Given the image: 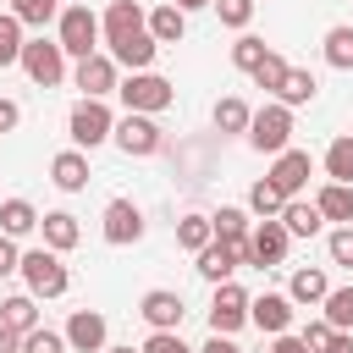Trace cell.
<instances>
[{
	"instance_id": "30",
	"label": "cell",
	"mask_w": 353,
	"mask_h": 353,
	"mask_svg": "<svg viewBox=\"0 0 353 353\" xmlns=\"http://www.w3.org/2000/svg\"><path fill=\"white\" fill-rule=\"evenodd\" d=\"M281 204H287V199H281V188H276L270 176H259V182L248 188V210H254L259 221H270V215H281Z\"/></svg>"
},
{
	"instance_id": "36",
	"label": "cell",
	"mask_w": 353,
	"mask_h": 353,
	"mask_svg": "<svg viewBox=\"0 0 353 353\" xmlns=\"http://www.w3.org/2000/svg\"><path fill=\"white\" fill-rule=\"evenodd\" d=\"M325 176L331 182H353V138H336L325 149Z\"/></svg>"
},
{
	"instance_id": "22",
	"label": "cell",
	"mask_w": 353,
	"mask_h": 353,
	"mask_svg": "<svg viewBox=\"0 0 353 353\" xmlns=\"http://www.w3.org/2000/svg\"><path fill=\"white\" fill-rule=\"evenodd\" d=\"M314 210H320L325 221L353 226V182H325V188L314 193Z\"/></svg>"
},
{
	"instance_id": "2",
	"label": "cell",
	"mask_w": 353,
	"mask_h": 353,
	"mask_svg": "<svg viewBox=\"0 0 353 353\" xmlns=\"http://www.w3.org/2000/svg\"><path fill=\"white\" fill-rule=\"evenodd\" d=\"M55 44H61L72 61L94 55V44H99V17H94L88 6H61V17H55Z\"/></svg>"
},
{
	"instance_id": "17",
	"label": "cell",
	"mask_w": 353,
	"mask_h": 353,
	"mask_svg": "<svg viewBox=\"0 0 353 353\" xmlns=\"http://www.w3.org/2000/svg\"><path fill=\"white\" fill-rule=\"evenodd\" d=\"M248 325L281 336V331L292 325V298H287V292H259V298H248Z\"/></svg>"
},
{
	"instance_id": "9",
	"label": "cell",
	"mask_w": 353,
	"mask_h": 353,
	"mask_svg": "<svg viewBox=\"0 0 353 353\" xmlns=\"http://www.w3.org/2000/svg\"><path fill=\"white\" fill-rule=\"evenodd\" d=\"M248 325V292L237 281H215V298H210V331L215 336H232Z\"/></svg>"
},
{
	"instance_id": "24",
	"label": "cell",
	"mask_w": 353,
	"mask_h": 353,
	"mask_svg": "<svg viewBox=\"0 0 353 353\" xmlns=\"http://www.w3.org/2000/svg\"><path fill=\"white\" fill-rule=\"evenodd\" d=\"M0 325H11V331H33V325H39V298H33V292H11V298L0 303Z\"/></svg>"
},
{
	"instance_id": "16",
	"label": "cell",
	"mask_w": 353,
	"mask_h": 353,
	"mask_svg": "<svg viewBox=\"0 0 353 353\" xmlns=\"http://www.w3.org/2000/svg\"><path fill=\"white\" fill-rule=\"evenodd\" d=\"M72 77H77L83 99H105V94H116V61H110V55H99V50H94V55H83Z\"/></svg>"
},
{
	"instance_id": "51",
	"label": "cell",
	"mask_w": 353,
	"mask_h": 353,
	"mask_svg": "<svg viewBox=\"0 0 353 353\" xmlns=\"http://www.w3.org/2000/svg\"><path fill=\"white\" fill-rule=\"evenodd\" d=\"M105 353H138V347H110V342H105Z\"/></svg>"
},
{
	"instance_id": "49",
	"label": "cell",
	"mask_w": 353,
	"mask_h": 353,
	"mask_svg": "<svg viewBox=\"0 0 353 353\" xmlns=\"http://www.w3.org/2000/svg\"><path fill=\"white\" fill-rule=\"evenodd\" d=\"M270 353H309V347H303V342H298V336H287V331H281V336H276V342H270Z\"/></svg>"
},
{
	"instance_id": "33",
	"label": "cell",
	"mask_w": 353,
	"mask_h": 353,
	"mask_svg": "<svg viewBox=\"0 0 353 353\" xmlns=\"http://www.w3.org/2000/svg\"><path fill=\"white\" fill-rule=\"evenodd\" d=\"M210 237H215V226H210V215H182V221H176V243H182L188 254H199V248H204Z\"/></svg>"
},
{
	"instance_id": "25",
	"label": "cell",
	"mask_w": 353,
	"mask_h": 353,
	"mask_svg": "<svg viewBox=\"0 0 353 353\" xmlns=\"http://www.w3.org/2000/svg\"><path fill=\"white\" fill-rule=\"evenodd\" d=\"M0 232H6V237H28V232H39V210H33L28 199H6V204H0Z\"/></svg>"
},
{
	"instance_id": "44",
	"label": "cell",
	"mask_w": 353,
	"mask_h": 353,
	"mask_svg": "<svg viewBox=\"0 0 353 353\" xmlns=\"http://www.w3.org/2000/svg\"><path fill=\"white\" fill-rule=\"evenodd\" d=\"M17 259H22V254H17V237H6V232H0V276H11V270H17Z\"/></svg>"
},
{
	"instance_id": "11",
	"label": "cell",
	"mask_w": 353,
	"mask_h": 353,
	"mask_svg": "<svg viewBox=\"0 0 353 353\" xmlns=\"http://www.w3.org/2000/svg\"><path fill=\"white\" fill-rule=\"evenodd\" d=\"M309 176H314V160H309V149H281L276 154V165H270V182L281 188V199H298L303 188H309Z\"/></svg>"
},
{
	"instance_id": "4",
	"label": "cell",
	"mask_w": 353,
	"mask_h": 353,
	"mask_svg": "<svg viewBox=\"0 0 353 353\" xmlns=\"http://www.w3.org/2000/svg\"><path fill=\"white\" fill-rule=\"evenodd\" d=\"M66 132H72V149H94L116 132V116H110L105 99H77L72 116H66Z\"/></svg>"
},
{
	"instance_id": "21",
	"label": "cell",
	"mask_w": 353,
	"mask_h": 353,
	"mask_svg": "<svg viewBox=\"0 0 353 353\" xmlns=\"http://www.w3.org/2000/svg\"><path fill=\"white\" fill-rule=\"evenodd\" d=\"M276 221H281V226H287V237H314V232H320V226H325V215H320V210H314V199H309V204H303V199H287V204H281V215H276Z\"/></svg>"
},
{
	"instance_id": "37",
	"label": "cell",
	"mask_w": 353,
	"mask_h": 353,
	"mask_svg": "<svg viewBox=\"0 0 353 353\" xmlns=\"http://www.w3.org/2000/svg\"><path fill=\"white\" fill-rule=\"evenodd\" d=\"M22 353H72V347H66V336H61V331L33 325V331H22Z\"/></svg>"
},
{
	"instance_id": "42",
	"label": "cell",
	"mask_w": 353,
	"mask_h": 353,
	"mask_svg": "<svg viewBox=\"0 0 353 353\" xmlns=\"http://www.w3.org/2000/svg\"><path fill=\"white\" fill-rule=\"evenodd\" d=\"M138 353H199V347H188L176 331H149V342H143Z\"/></svg>"
},
{
	"instance_id": "31",
	"label": "cell",
	"mask_w": 353,
	"mask_h": 353,
	"mask_svg": "<svg viewBox=\"0 0 353 353\" xmlns=\"http://www.w3.org/2000/svg\"><path fill=\"white\" fill-rule=\"evenodd\" d=\"M210 226H215V237H226V243H243V237H248V210H237V204H221V210L210 215Z\"/></svg>"
},
{
	"instance_id": "41",
	"label": "cell",
	"mask_w": 353,
	"mask_h": 353,
	"mask_svg": "<svg viewBox=\"0 0 353 353\" xmlns=\"http://www.w3.org/2000/svg\"><path fill=\"white\" fill-rule=\"evenodd\" d=\"M325 254H331V265H347L353 270V226H336L325 237Z\"/></svg>"
},
{
	"instance_id": "35",
	"label": "cell",
	"mask_w": 353,
	"mask_h": 353,
	"mask_svg": "<svg viewBox=\"0 0 353 353\" xmlns=\"http://www.w3.org/2000/svg\"><path fill=\"white\" fill-rule=\"evenodd\" d=\"M248 116H254V110H248L237 94H226V99L215 105V127H221V132H248Z\"/></svg>"
},
{
	"instance_id": "7",
	"label": "cell",
	"mask_w": 353,
	"mask_h": 353,
	"mask_svg": "<svg viewBox=\"0 0 353 353\" xmlns=\"http://www.w3.org/2000/svg\"><path fill=\"white\" fill-rule=\"evenodd\" d=\"M39 88H55L61 77H66V50L55 44V39H28L22 44V61H17Z\"/></svg>"
},
{
	"instance_id": "27",
	"label": "cell",
	"mask_w": 353,
	"mask_h": 353,
	"mask_svg": "<svg viewBox=\"0 0 353 353\" xmlns=\"http://www.w3.org/2000/svg\"><path fill=\"white\" fill-rule=\"evenodd\" d=\"M320 94V83H314V72H298V66H287V77H281V88H276V99L292 110V105H309Z\"/></svg>"
},
{
	"instance_id": "14",
	"label": "cell",
	"mask_w": 353,
	"mask_h": 353,
	"mask_svg": "<svg viewBox=\"0 0 353 353\" xmlns=\"http://www.w3.org/2000/svg\"><path fill=\"white\" fill-rule=\"evenodd\" d=\"M138 314L149 320V331H176L182 325V292H171V287H149L143 298H138Z\"/></svg>"
},
{
	"instance_id": "34",
	"label": "cell",
	"mask_w": 353,
	"mask_h": 353,
	"mask_svg": "<svg viewBox=\"0 0 353 353\" xmlns=\"http://www.w3.org/2000/svg\"><path fill=\"white\" fill-rule=\"evenodd\" d=\"M22 44H28L22 39V22L11 11H0V66H17L22 61Z\"/></svg>"
},
{
	"instance_id": "20",
	"label": "cell",
	"mask_w": 353,
	"mask_h": 353,
	"mask_svg": "<svg viewBox=\"0 0 353 353\" xmlns=\"http://www.w3.org/2000/svg\"><path fill=\"white\" fill-rule=\"evenodd\" d=\"M143 28H149L154 44H182V33H188V11L165 0V6H154V11L143 17Z\"/></svg>"
},
{
	"instance_id": "8",
	"label": "cell",
	"mask_w": 353,
	"mask_h": 353,
	"mask_svg": "<svg viewBox=\"0 0 353 353\" xmlns=\"http://www.w3.org/2000/svg\"><path fill=\"white\" fill-rule=\"evenodd\" d=\"M193 259H199V276H204V281H232V270H237V265H254V254H248V237H243V243L210 237V243H204Z\"/></svg>"
},
{
	"instance_id": "40",
	"label": "cell",
	"mask_w": 353,
	"mask_h": 353,
	"mask_svg": "<svg viewBox=\"0 0 353 353\" xmlns=\"http://www.w3.org/2000/svg\"><path fill=\"white\" fill-rule=\"evenodd\" d=\"M210 6H215V17H221L226 28H237V33L254 22V0H210Z\"/></svg>"
},
{
	"instance_id": "13",
	"label": "cell",
	"mask_w": 353,
	"mask_h": 353,
	"mask_svg": "<svg viewBox=\"0 0 353 353\" xmlns=\"http://www.w3.org/2000/svg\"><path fill=\"white\" fill-rule=\"evenodd\" d=\"M287 248H292V237H287V226L270 215V221H259L254 232H248V254H254V265L259 270H270V265H281L287 259Z\"/></svg>"
},
{
	"instance_id": "46",
	"label": "cell",
	"mask_w": 353,
	"mask_h": 353,
	"mask_svg": "<svg viewBox=\"0 0 353 353\" xmlns=\"http://www.w3.org/2000/svg\"><path fill=\"white\" fill-rule=\"evenodd\" d=\"M320 353H353V331H331Z\"/></svg>"
},
{
	"instance_id": "5",
	"label": "cell",
	"mask_w": 353,
	"mask_h": 353,
	"mask_svg": "<svg viewBox=\"0 0 353 353\" xmlns=\"http://www.w3.org/2000/svg\"><path fill=\"white\" fill-rule=\"evenodd\" d=\"M248 143H254L259 154H281V149L292 143V110H287L281 99H270L265 110H254V116H248Z\"/></svg>"
},
{
	"instance_id": "32",
	"label": "cell",
	"mask_w": 353,
	"mask_h": 353,
	"mask_svg": "<svg viewBox=\"0 0 353 353\" xmlns=\"http://www.w3.org/2000/svg\"><path fill=\"white\" fill-rule=\"evenodd\" d=\"M11 17H17L22 28H44V22L61 17V0H11Z\"/></svg>"
},
{
	"instance_id": "23",
	"label": "cell",
	"mask_w": 353,
	"mask_h": 353,
	"mask_svg": "<svg viewBox=\"0 0 353 353\" xmlns=\"http://www.w3.org/2000/svg\"><path fill=\"white\" fill-rule=\"evenodd\" d=\"M331 292V276L320 270V265H303V270H292V281H287V298L292 303H320Z\"/></svg>"
},
{
	"instance_id": "50",
	"label": "cell",
	"mask_w": 353,
	"mask_h": 353,
	"mask_svg": "<svg viewBox=\"0 0 353 353\" xmlns=\"http://www.w3.org/2000/svg\"><path fill=\"white\" fill-rule=\"evenodd\" d=\"M171 6H182V11H199V6H210V0H171Z\"/></svg>"
},
{
	"instance_id": "18",
	"label": "cell",
	"mask_w": 353,
	"mask_h": 353,
	"mask_svg": "<svg viewBox=\"0 0 353 353\" xmlns=\"http://www.w3.org/2000/svg\"><path fill=\"white\" fill-rule=\"evenodd\" d=\"M50 182H55L61 193H83V188H88V149H61V154L50 160Z\"/></svg>"
},
{
	"instance_id": "12",
	"label": "cell",
	"mask_w": 353,
	"mask_h": 353,
	"mask_svg": "<svg viewBox=\"0 0 353 353\" xmlns=\"http://www.w3.org/2000/svg\"><path fill=\"white\" fill-rule=\"evenodd\" d=\"M66 347L72 353H105V342H110V331H105V314L99 309H72V320H66Z\"/></svg>"
},
{
	"instance_id": "39",
	"label": "cell",
	"mask_w": 353,
	"mask_h": 353,
	"mask_svg": "<svg viewBox=\"0 0 353 353\" xmlns=\"http://www.w3.org/2000/svg\"><path fill=\"white\" fill-rule=\"evenodd\" d=\"M248 77H254V83H259L265 94H276V88H281V77H287V61H281L276 50H265V61H259V66H254Z\"/></svg>"
},
{
	"instance_id": "19",
	"label": "cell",
	"mask_w": 353,
	"mask_h": 353,
	"mask_svg": "<svg viewBox=\"0 0 353 353\" xmlns=\"http://www.w3.org/2000/svg\"><path fill=\"white\" fill-rule=\"evenodd\" d=\"M39 232H44V248H55V254H66V248L83 243V226H77V215H66V210H44V215H39Z\"/></svg>"
},
{
	"instance_id": "26",
	"label": "cell",
	"mask_w": 353,
	"mask_h": 353,
	"mask_svg": "<svg viewBox=\"0 0 353 353\" xmlns=\"http://www.w3.org/2000/svg\"><path fill=\"white\" fill-rule=\"evenodd\" d=\"M154 50H160V44H154L149 33H138V39L116 44V50H110V61H116V66H132V72H149V66H154Z\"/></svg>"
},
{
	"instance_id": "48",
	"label": "cell",
	"mask_w": 353,
	"mask_h": 353,
	"mask_svg": "<svg viewBox=\"0 0 353 353\" xmlns=\"http://www.w3.org/2000/svg\"><path fill=\"white\" fill-rule=\"evenodd\" d=\"M0 353H22V331H11V325H0Z\"/></svg>"
},
{
	"instance_id": "47",
	"label": "cell",
	"mask_w": 353,
	"mask_h": 353,
	"mask_svg": "<svg viewBox=\"0 0 353 353\" xmlns=\"http://www.w3.org/2000/svg\"><path fill=\"white\" fill-rule=\"evenodd\" d=\"M199 353H243V347H237V342H232V336H215V331H210V342H204V347H199Z\"/></svg>"
},
{
	"instance_id": "38",
	"label": "cell",
	"mask_w": 353,
	"mask_h": 353,
	"mask_svg": "<svg viewBox=\"0 0 353 353\" xmlns=\"http://www.w3.org/2000/svg\"><path fill=\"white\" fill-rule=\"evenodd\" d=\"M265 50H270L265 39H254V33H243V39L232 44V66H237V72H254V66L265 61Z\"/></svg>"
},
{
	"instance_id": "28",
	"label": "cell",
	"mask_w": 353,
	"mask_h": 353,
	"mask_svg": "<svg viewBox=\"0 0 353 353\" xmlns=\"http://www.w3.org/2000/svg\"><path fill=\"white\" fill-rule=\"evenodd\" d=\"M320 309H325V325L331 331H353V287H331L320 298Z\"/></svg>"
},
{
	"instance_id": "6",
	"label": "cell",
	"mask_w": 353,
	"mask_h": 353,
	"mask_svg": "<svg viewBox=\"0 0 353 353\" xmlns=\"http://www.w3.org/2000/svg\"><path fill=\"white\" fill-rule=\"evenodd\" d=\"M116 143H121V154H132V160H149V154H160L165 149V132H160V121L154 116H138V110H127L121 121H116V132H110Z\"/></svg>"
},
{
	"instance_id": "3",
	"label": "cell",
	"mask_w": 353,
	"mask_h": 353,
	"mask_svg": "<svg viewBox=\"0 0 353 353\" xmlns=\"http://www.w3.org/2000/svg\"><path fill=\"white\" fill-rule=\"evenodd\" d=\"M116 94H121V105L138 110V116H160V110H171V99H176V88H171L160 72H132L127 83H116Z\"/></svg>"
},
{
	"instance_id": "29",
	"label": "cell",
	"mask_w": 353,
	"mask_h": 353,
	"mask_svg": "<svg viewBox=\"0 0 353 353\" xmlns=\"http://www.w3.org/2000/svg\"><path fill=\"white\" fill-rule=\"evenodd\" d=\"M325 66L353 72V28H347V22H336V28L325 33Z\"/></svg>"
},
{
	"instance_id": "43",
	"label": "cell",
	"mask_w": 353,
	"mask_h": 353,
	"mask_svg": "<svg viewBox=\"0 0 353 353\" xmlns=\"http://www.w3.org/2000/svg\"><path fill=\"white\" fill-rule=\"evenodd\" d=\"M325 336H331V325H325V314H320V320H309V325L298 331V342H303L309 353H320V347H325Z\"/></svg>"
},
{
	"instance_id": "1",
	"label": "cell",
	"mask_w": 353,
	"mask_h": 353,
	"mask_svg": "<svg viewBox=\"0 0 353 353\" xmlns=\"http://www.w3.org/2000/svg\"><path fill=\"white\" fill-rule=\"evenodd\" d=\"M17 270H22V281H28L33 298H61V292L72 287V276H66V265H61L55 248H28V254L17 259Z\"/></svg>"
},
{
	"instance_id": "10",
	"label": "cell",
	"mask_w": 353,
	"mask_h": 353,
	"mask_svg": "<svg viewBox=\"0 0 353 353\" xmlns=\"http://www.w3.org/2000/svg\"><path fill=\"white\" fill-rule=\"evenodd\" d=\"M143 17H149V11H143L138 0H110V11L99 17V33H105V44L116 50V44H127V39L149 33V28H143Z\"/></svg>"
},
{
	"instance_id": "15",
	"label": "cell",
	"mask_w": 353,
	"mask_h": 353,
	"mask_svg": "<svg viewBox=\"0 0 353 353\" xmlns=\"http://www.w3.org/2000/svg\"><path fill=\"white\" fill-rule=\"evenodd\" d=\"M138 237H143V210H138L132 199H110V204H105V243L127 248V243H138Z\"/></svg>"
},
{
	"instance_id": "45",
	"label": "cell",
	"mask_w": 353,
	"mask_h": 353,
	"mask_svg": "<svg viewBox=\"0 0 353 353\" xmlns=\"http://www.w3.org/2000/svg\"><path fill=\"white\" fill-rule=\"evenodd\" d=\"M17 121H22V105L17 99H0V132H11Z\"/></svg>"
}]
</instances>
